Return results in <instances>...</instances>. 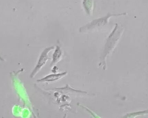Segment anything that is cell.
Masks as SVG:
<instances>
[{
  "mask_svg": "<svg viewBox=\"0 0 148 118\" xmlns=\"http://www.w3.org/2000/svg\"><path fill=\"white\" fill-rule=\"evenodd\" d=\"M124 29L122 27L119 26L117 23L116 24L114 28L108 37L107 43L105 46L103 52V59L105 61L107 56L114 49L119 39L121 38Z\"/></svg>",
  "mask_w": 148,
  "mask_h": 118,
  "instance_id": "cell-1",
  "label": "cell"
},
{
  "mask_svg": "<svg viewBox=\"0 0 148 118\" xmlns=\"http://www.w3.org/2000/svg\"><path fill=\"white\" fill-rule=\"evenodd\" d=\"M127 13H121L118 14H108L106 16L99 19L94 20L92 22L89 24L84 26L80 29V31L81 32H85L87 30H90L96 28H99L101 26H104L108 22L110 18L114 16H121L126 15Z\"/></svg>",
  "mask_w": 148,
  "mask_h": 118,
  "instance_id": "cell-2",
  "label": "cell"
},
{
  "mask_svg": "<svg viewBox=\"0 0 148 118\" xmlns=\"http://www.w3.org/2000/svg\"><path fill=\"white\" fill-rule=\"evenodd\" d=\"M54 48V47H49V48H46L42 51L40 56L37 64L36 66L34 69L33 70L30 74V78H33L42 69V67L44 66L47 62L48 60L49 59L48 56L49 53Z\"/></svg>",
  "mask_w": 148,
  "mask_h": 118,
  "instance_id": "cell-3",
  "label": "cell"
},
{
  "mask_svg": "<svg viewBox=\"0 0 148 118\" xmlns=\"http://www.w3.org/2000/svg\"><path fill=\"white\" fill-rule=\"evenodd\" d=\"M67 74V72H62V73H57V74H52L48 75L44 78L38 79L37 82L40 83H43V82H51L53 81H56L62 78L63 77Z\"/></svg>",
  "mask_w": 148,
  "mask_h": 118,
  "instance_id": "cell-4",
  "label": "cell"
},
{
  "mask_svg": "<svg viewBox=\"0 0 148 118\" xmlns=\"http://www.w3.org/2000/svg\"><path fill=\"white\" fill-rule=\"evenodd\" d=\"M62 56V51L59 46H56V48L53 54V59L50 66L54 65L60 60Z\"/></svg>",
  "mask_w": 148,
  "mask_h": 118,
  "instance_id": "cell-5",
  "label": "cell"
},
{
  "mask_svg": "<svg viewBox=\"0 0 148 118\" xmlns=\"http://www.w3.org/2000/svg\"><path fill=\"white\" fill-rule=\"evenodd\" d=\"M93 0H84L83 6L85 11L88 14H91L93 10L94 6Z\"/></svg>",
  "mask_w": 148,
  "mask_h": 118,
  "instance_id": "cell-6",
  "label": "cell"
},
{
  "mask_svg": "<svg viewBox=\"0 0 148 118\" xmlns=\"http://www.w3.org/2000/svg\"><path fill=\"white\" fill-rule=\"evenodd\" d=\"M0 60H1V61H3V60H4V59L1 57V55H0Z\"/></svg>",
  "mask_w": 148,
  "mask_h": 118,
  "instance_id": "cell-7",
  "label": "cell"
}]
</instances>
